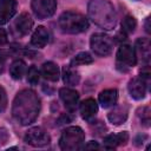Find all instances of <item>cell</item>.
Masks as SVG:
<instances>
[{
	"mask_svg": "<svg viewBox=\"0 0 151 151\" xmlns=\"http://www.w3.org/2000/svg\"><path fill=\"white\" fill-rule=\"evenodd\" d=\"M40 107L39 96L33 90L25 88L15 96L12 105V114L19 124L29 125L38 118Z\"/></svg>",
	"mask_w": 151,
	"mask_h": 151,
	"instance_id": "cell-1",
	"label": "cell"
},
{
	"mask_svg": "<svg viewBox=\"0 0 151 151\" xmlns=\"http://www.w3.org/2000/svg\"><path fill=\"white\" fill-rule=\"evenodd\" d=\"M88 15L96 25L105 29H112L117 22L114 7L107 0H90Z\"/></svg>",
	"mask_w": 151,
	"mask_h": 151,
	"instance_id": "cell-2",
	"label": "cell"
},
{
	"mask_svg": "<svg viewBox=\"0 0 151 151\" xmlns=\"http://www.w3.org/2000/svg\"><path fill=\"white\" fill-rule=\"evenodd\" d=\"M58 25L61 32L66 34H78L88 28V20L81 13L64 12L58 19Z\"/></svg>",
	"mask_w": 151,
	"mask_h": 151,
	"instance_id": "cell-3",
	"label": "cell"
},
{
	"mask_svg": "<svg viewBox=\"0 0 151 151\" xmlns=\"http://www.w3.org/2000/svg\"><path fill=\"white\" fill-rule=\"evenodd\" d=\"M85 142V132L79 126H70L65 129L59 139V146L65 151H74L81 149Z\"/></svg>",
	"mask_w": 151,
	"mask_h": 151,
	"instance_id": "cell-4",
	"label": "cell"
},
{
	"mask_svg": "<svg viewBox=\"0 0 151 151\" xmlns=\"http://www.w3.org/2000/svg\"><path fill=\"white\" fill-rule=\"evenodd\" d=\"M90 45L92 51L99 57H107L113 50V41L111 38L103 33H96L91 37Z\"/></svg>",
	"mask_w": 151,
	"mask_h": 151,
	"instance_id": "cell-5",
	"label": "cell"
},
{
	"mask_svg": "<svg viewBox=\"0 0 151 151\" xmlns=\"http://www.w3.org/2000/svg\"><path fill=\"white\" fill-rule=\"evenodd\" d=\"M24 140L31 146L42 147V146H46L51 143V137L46 130H44L40 126H35V127L29 129L25 133Z\"/></svg>",
	"mask_w": 151,
	"mask_h": 151,
	"instance_id": "cell-6",
	"label": "cell"
},
{
	"mask_svg": "<svg viewBox=\"0 0 151 151\" xmlns=\"http://www.w3.org/2000/svg\"><path fill=\"white\" fill-rule=\"evenodd\" d=\"M31 7L35 17L39 19H47L55 13L57 0H32Z\"/></svg>",
	"mask_w": 151,
	"mask_h": 151,
	"instance_id": "cell-7",
	"label": "cell"
},
{
	"mask_svg": "<svg viewBox=\"0 0 151 151\" xmlns=\"http://www.w3.org/2000/svg\"><path fill=\"white\" fill-rule=\"evenodd\" d=\"M117 60L124 66H134L137 64V53L131 45L123 44L117 51Z\"/></svg>",
	"mask_w": 151,
	"mask_h": 151,
	"instance_id": "cell-8",
	"label": "cell"
},
{
	"mask_svg": "<svg viewBox=\"0 0 151 151\" xmlns=\"http://www.w3.org/2000/svg\"><path fill=\"white\" fill-rule=\"evenodd\" d=\"M59 97L61 101L64 103L65 107L70 112L76 111L78 103H79V93L76 90L70 88V87H63L59 90Z\"/></svg>",
	"mask_w": 151,
	"mask_h": 151,
	"instance_id": "cell-9",
	"label": "cell"
},
{
	"mask_svg": "<svg viewBox=\"0 0 151 151\" xmlns=\"http://www.w3.org/2000/svg\"><path fill=\"white\" fill-rule=\"evenodd\" d=\"M146 84L147 83L144 79H142L140 77L132 78L127 85V90H129L130 96L136 100L143 99L146 94V86H147Z\"/></svg>",
	"mask_w": 151,
	"mask_h": 151,
	"instance_id": "cell-10",
	"label": "cell"
},
{
	"mask_svg": "<svg viewBox=\"0 0 151 151\" xmlns=\"http://www.w3.org/2000/svg\"><path fill=\"white\" fill-rule=\"evenodd\" d=\"M17 12V0H1L0 2V26L7 24Z\"/></svg>",
	"mask_w": 151,
	"mask_h": 151,
	"instance_id": "cell-11",
	"label": "cell"
},
{
	"mask_svg": "<svg viewBox=\"0 0 151 151\" xmlns=\"http://www.w3.org/2000/svg\"><path fill=\"white\" fill-rule=\"evenodd\" d=\"M14 27L19 34H21V35L28 34L33 27V19H32L31 14L27 12L19 14V17L14 21Z\"/></svg>",
	"mask_w": 151,
	"mask_h": 151,
	"instance_id": "cell-12",
	"label": "cell"
},
{
	"mask_svg": "<svg viewBox=\"0 0 151 151\" xmlns=\"http://www.w3.org/2000/svg\"><path fill=\"white\" fill-rule=\"evenodd\" d=\"M79 110H80L81 117L85 120H91L92 118L96 117L98 112V104L93 98H87L80 104Z\"/></svg>",
	"mask_w": 151,
	"mask_h": 151,
	"instance_id": "cell-13",
	"label": "cell"
},
{
	"mask_svg": "<svg viewBox=\"0 0 151 151\" xmlns=\"http://www.w3.org/2000/svg\"><path fill=\"white\" fill-rule=\"evenodd\" d=\"M127 114H129V109L126 105H119L116 106L109 114H107V119L110 120V123H112L113 125H122L124 124V122L127 119Z\"/></svg>",
	"mask_w": 151,
	"mask_h": 151,
	"instance_id": "cell-14",
	"label": "cell"
},
{
	"mask_svg": "<svg viewBox=\"0 0 151 151\" xmlns=\"http://www.w3.org/2000/svg\"><path fill=\"white\" fill-rule=\"evenodd\" d=\"M99 103L104 109L112 107L117 104L118 100V91L116 88H106L99 93Z\"/></svg>",
	"mask_w": 151,
	"mask_h": 151,
	"instance_id": "cell-15",
	"label": "cell"
},
{
	"mask_svg": "<svg viewBox=\"0 0 151 151\" xmlns=\"http://www.w3.org/2000/svg\"><path fill=\"white\" fill-rule=\"evenodd\" d=\"M48 39H50V35H48L47 29H46L44 26H38V27L35 28V31L33 32V34H32L31 44H32L34 47L42 48V47H45V46L47 45Z\"/></svg>",
	"mask_w": 151,
	"mask_h": 151,
	"instance_id": "cell-16",
	"label": "cell"
},
{
	"mask_svg": "<svg viewBox=\"0 0 151 151\" xmlns=\"http://www.w3.org/2000/svg\"><path fill=\"white\" fill-rule=\"evenodd\" d=\"M129 140V133L126 131L119 132L117 134H109L104 138V145L106 149H114L119 145L126 144Z\"/></svg>",
	"mask_w": 151,
	"mask_h": 151,
	"instance_id": "cell-17",
	"label": "cell"
},
{
	"mask_svg": "<svg viewBox=\"0 0 151 151\" xmlns=\"http://www.w3.org/2000/svg\"><path fill=\"white\" fill-rule=\"evenodd\" d=\"M40 74L50 81H57L59 79L60 71H59V67L57 64H54L53 61H46L41 66Z\"/></svg>",
	"mask_w": 151,
	"mask_h": 151,
	"instance_id": "cell-18",
	"label": "cell"
},
{
	"mask_svg": "<svg viewBox=\"0 0 151 151\" xmlns=\"http://www.w3.org/2000/svg\"><path fill=\"white\" fill-rule=\"evenodd\" d=\"M136 53L142 55V59L147 63L150 60V53H151V45L150 40L146 38H139L136 42Z\"/></svg>",
	"mask_w": 151,
	"mask_h": 151,
	"instance_id": "cell-19",
	"label": "cell"
},
{
	"mask_svg": "<svg viewBox=\"0 0 151 151\" xmlns=\"http://www.w3.org/2000/svg\"><path fill=\"white\" fill-rule=\"evenodd\" d=\"M63 80L68 86H76L80 81V76L72 66H65L63 68Z\"/></svg>",
	"mask_w": 151,
	"mask_h": 151,
	"instance_id": "cell-20",
	"label": "cell"
},
{
	"mask_svg": "<svg viewBox=\"0 0 151 151\" xmlns=\"http://www.w3.org/2000/svg\"><path fill=\"white\" fill-rule=\"evenodd\" d=\"M26 73V63L21 59H17L14 60L11 66H9V74L13 79L19 80L24 77V74Z\"/></svg>",
	"mask_w": 151,
	"mask_h": 151,
	"instance_id": "cell-21",
	"label": "cell"
},
{
	"mask_svg": "<svg viewBox=\"0 0 151 151\" xmlns=\"http://www.w3.org/2000/svg\"><path fill=\"white\" fill-rule=\"evenodd\" d=\"M92 63H93V57L88 52H80L71 60L70 66L74 67V66H79V65H88Z\"/></svg>",
	"mask_w": 151,
	"mask_h": 151,
	"instance_id": "cell-22",
	"label": "cell"
},
{
	"mask_svg": "<svg viewBox=\"0 0 151 151\" xmlns=\"http://www.w3.org/2000/svg\"><path fill=\"white\" fill-rule=\"evenodd\" d=\"M137 27V21L134 19V17L132 15H126L123 21H122V32H124L125 34H130L133 33L134 29Z\"/></svg>",
	"mask_w": 151,
	"mask_h": 151,
	"instance_id": "cell-23",
	"label": "cell"
},
{
	"mask_svg": "<svg viewBox=\"0 0 151 151\" xmlns=\"http://www.w3.org/2000/svg\"><path fill=\"white\" fill-rule=\"evenodd\" d=\"M40 80V71L35 66H31L27 71V81L31 85H37Z\"/></svg>",
	"mask_w": 151,
	"mask_h": 151,
	"instance_id": "cell-24",
	"label": "cell"
},
{
	"mask_svg": "<svg viewBox=\"0 0 151 151\" xmlns=\"http://www.w3.org/2000/svg\"><path fill=\"white\" fill-rule=\"evenodd\" d=\"M7 107V94L2 86H0V112H4Z\"/></svg>",
	"mask_w": 151,
	"mask_h": 151,
	"instance_id": "cell-25",
	"label": "cell"
},
{
	"mask_svg": "<svg viewBox=\"0 0 151 151\" xmlns=\"http://www.w3.org/2000/svg\"><path fill=\"white\" fill-rule=\"evenodd\" d=\"M8 42V35L5 28H0V46H4Z\"/></svg>",
	"mask_w": 151,
	"mask_h": 151,
	"instance_id": "cell-26",
	"label": "cell"
},
{
	"mask_svg": "<svg viewBox=\"0 0 151 151\" xmlns=\"http://www.w3.org/2000/svg\"><path fill=\"white\" fill-rule=\"evenodd\" d=\"M8 140V132L6 129H0V144H5Z\"/></svg>",
	"mask_w": 151,
	"mask_h": 151,
	"instance_id": "cell-27",
	"label": "cell"
},
{
	"mask_svg": "<svg viewBox=\"0 0 151 151\" xmlns=\"http://www.w3.org/2000/svg\"><path fill=\"white\" fill-rule=\"evenodd\" d=\"M81 149H99V144H98L97 142L91 140V142H88L87 144L83 145V146H81Z\"/></svg>",
	"mask_w": 151,
	"mask_h": 151,
	"instance_id": "cell-28",
	"label": "cell"
},
{
	"mask_svg": "<svg viewBox=\"0 0 151 151\" xmlns=\"http://www.w3.org/2000/svg\"><path fill=\"white\" fill-rule=\"evenodd\" d=\"M63 120H64V123H70L71 118H70L68 116H66V114H63V116H61V118L59 119V124H60V123H61ZM64 123H63V124H64Z\"/></svg>",
	"mask_w": 151,
	"mask_h": 151,
	"instance_id": "cell-29",
	"label": "cell"
},
{
	"mask_svg": "<svg viewBox=\"0 0 151 151\" xmlns=\"http://www.w3.org/2000/svg\"><path fill=\"white\" fill-rule=\"evenodd\" d=\"M150 17H147L146 18V20H145V31L147 32V33H150Z\"/></svg>",
	"mask_w": 151,
	"mask_h": 151,
	"instance_id": "cell-30",
	"label": "cell"
},
{
	"mask_svg": "<svg viewBox=\"0 0 151 151\" xmlns=\"http://www.w3.org/2000/svg\"><path fill=\"white\" fill-rule=\"evenodd\" d=\"M0 2H1V0H0Z\"/></svg>",
	"mask_w": 151,
	"mask_h": 151,
	"instance_id": "cell-31",
	"label": "cell"
},
{
	"mask_svg": "<svg viewBox=\"0 0 151 151\" xmlns=\"http://www.w3.org/2000/svg\"><path fill=\"white\" fill-rule=\"evenodd\" d=\"M136 1H137V0H136Z\"/></svg>",
	"mask_w": 151,
	"mask_h": 151,
	"instance_id": "cell-32",
	"label": "cell"
}]
</instances>
